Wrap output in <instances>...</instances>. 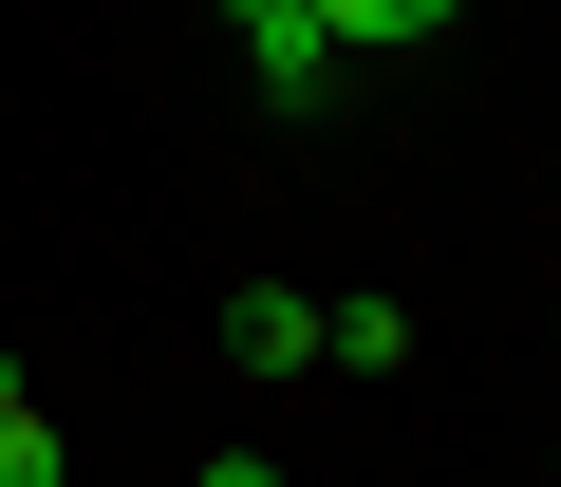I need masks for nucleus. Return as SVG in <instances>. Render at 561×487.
Returning <instances> with one entry per match:
<instances>
[{
	"mask_svg": "<svg viewBox=\"0 0 561 487\" xmlns=\"http://www.w3.org/2000/svg\"><path fill=\"white\" fill-rule=\"evenodd\" d=\"M225 38H243V76H262L280 113H319V94H337V38H319V0H225Z\"/></svg>",
	"mask_w": 561,
	"mask_h": 487,
	"instance_id": "1",
	"label": "nucleus"
},
{
	"mask_svg": "<svg viewBox=\"0 0 561 487\" xmlns=\"http://www.w3.org/2000/svg\"><path fill=\"white\" fill-rule=\"evenodd\" d=\"M225 356H243V375H319V301H300V282H243V301H225Z\"/></svg>",
	"mask_w": 561,
	"mask_h": 487,
	"instance_id": "2",
	"label": "nucleus"
},
{
	"mask_svg": "<svg viewBox=\"0 0 561 487\" xmlns=\"http://www.w3.org/2000/svg\"><path fill=\"white\" fill-rule=\"evenodd\" d=\"M319 375H412V301H319Z\"/></svg>",
	"mask_w": 561,
	"mask_h": 487,
	"instance_id": "3",
	"label": "nucleus"
},
{
	"mask_svg": "<svg viewBox=\"0 0 561 487\" xmlns=\"http://www.w3.org/2000/svg\"><path fill=\"white\" fill-rule=\"evenodd\" d=\"M449 20H468V0H319L337 76H356V57H412V38H449Z\"/></svg>",
	"mask_w": 561,
	"mask_h": 487,
	"instance_id": "4",
	"label": "nucleus"
},
{
	"mask_svg": "<svg viewBox=\"0 0 561 487\" xmlns=\"http://www.w3.org/2000/svg\"><path fill=\"white\" fill-rule=\"evenodd\" d=\"M0 487H76V450H57V412H38V394L0 412Z\"/></svg>",
	"mask_w": 561,
	"mask_h": 487,
	"instance_id": "5",
	"label": "nucleus"
},
{
	"mask_svg": "<svg viewBox=\"0 0 561 487\" xmlns=\"http://www.w3.org/2000/svg\"><path fill=\"white\" fill-rule=\"evenodd\" d=\"M206 487H280V468H262V450H206Z\"/></svg>",
	"mask_w": 561,
	"mask_h": 487,
	"instance_id": "6",
	"label": "nucleus"
},
{
	"mask_svg": "<svg viewBox=\"0 0 561 487\" xmlns=\"http://www.w3.org/2000/svg\"><path fill=\"white\" fill-rule=\"evenodd\" d=\"M0 412H20V356H0Z\"/></svg>",
	"mask_w": 561,
	"mask_h": 487,
	"instance_id": "7",
	"label": "nucleus"
}]
</instances>
